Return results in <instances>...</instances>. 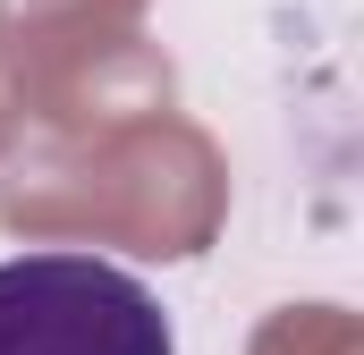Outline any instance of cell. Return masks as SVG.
I'll list each match as a JSON object with an SVG mask.
<instances>
[{
	"mask_svg": "<svg viewBox=\"0 0 364 355\" xmlns=\"http://www.w3.org/2000/svg\"><path fill=\"white\" fill-rule=\"evenodd\" d=\"M0 355H178L161 296L102 254L0 263Z\"/></svg>",
	"mask_w": 364,
	"mask_h": 355,
	"instance_id": "obj_1",
	"label": "cell"
}]
</instances>
